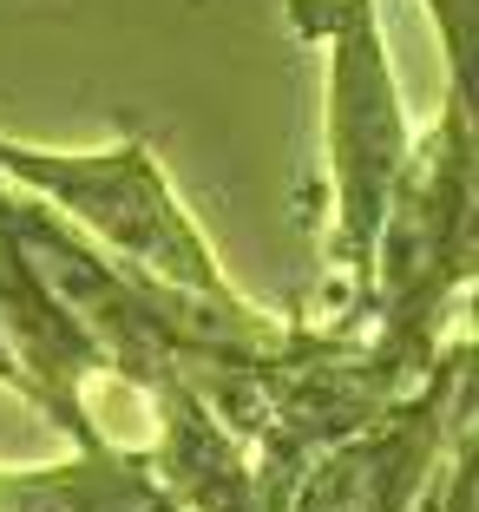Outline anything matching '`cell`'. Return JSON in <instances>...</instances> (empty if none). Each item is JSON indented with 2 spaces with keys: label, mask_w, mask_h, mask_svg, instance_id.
Listing matches in <instances>:
<instances>
[{
  "label": "cell",
  "mask_w": 479,
  "mask_h": 512,
  "mask_svg": "<svg viewBox=\"0 0 479 512\" xmlns=\"http://www.w3.org/2000/svg\"><path fill=\"white\" fill-rule=\"evenodd\" d=\"M0 512H171V499H158L145 460L99 440L73 467L0 473Z\"/></svg>",
  "instance_id": "obj_2"
},
{
  "label": "cell",
  "mask_w": 479,
  "mask_h": 512,
  "mask_svg": "<svg viewBox=\"0 0 479 512\" xmlns=\"http://www.w3.org/2000/svg\"><path fill=\"white\" fill-rule=\"evenodd\" d=\"M296 33H309L329 60V178H335V263L355 309H368L375 237L388 224L394 184L407 171V119L394 86L388 33L375 0H289Z\"/></svg>",
  "instance_id": "obj_1"
},
{
  "label": "cell",
  "mask_w": 479,
  "mask_h": 512,
  "mask_svg": "<svg viewBox=\"0 0 479 512\" xmlns=\"http://www.w3.org/2000/svg\"><path fill=\"white\" fill-rule=\"evenodd\" d=\"M440 33V53H447V92L473 99V53H479V0H427Z\"/></svg>",
  "instance_id": "obj_3"
}]
</instances>
